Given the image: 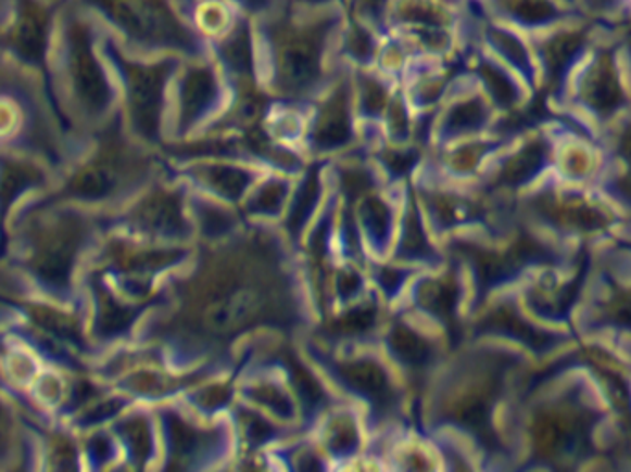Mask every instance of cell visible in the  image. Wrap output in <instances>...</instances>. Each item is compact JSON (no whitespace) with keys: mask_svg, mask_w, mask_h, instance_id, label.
I'll return each mask as SVG.
<instances>
[{"mask_svg":"<svg viewBox=\"0 0 631 472\" xmlns=\"http://www.w3.org/2000/svg\"><path fill=\"white\" fill-rule=\"evenodd\" d=\"M316 321L300 253L277 224L250 221L215 244H194L161 286L142 336L176 368H235L239 350L264 336L300 342Z\"/></svg>","mask_w":631,"mask_h":472,"instance_id":"cell-1","label":"cell"},{"mask_svg":"<svg viewBox=\"0 0 631 472\" xmlns=\"http://www.w3.org/2000/svg\"><path fill=\"white\" fill-rule=\"evenodd\" d=\"M514 469L577 471L620 467L631 458V423L607 399L580 344L538 363L512 424Z\"/></svg>","mask_w":631,"mask_h":472,"instance_id":"cell-2","label":"cell"},{"mask_svg":"<svg viewBox=\"0 0 631 472\" xmlns=\"http://www.w3.org/2000/svg\"><path fill=\"white\" fill-rule=\"evenodd\" d=\"M535 366L532 356L514 345L466 340L436 371L414 426L424 434L460 437L482 469H514L515 406Z\"/></svg>","mask_w":631,"mask_h":472,"instance_id":"cell-3","label":"cell"},{"mask_svg":"<svg viewBox=\"0 0 631 472\" xmlns=\"http://www.w3.org/2000/svg\"><path fill=\"white\" fill-rule=\"evenodd\" d=\"M343 23L342 0L324 7L279 0L253 17L264 92L272 100L307 105L342 65L338 43Z\"/></svg>","mask_w":631,"mask_h":472,"instance_id":"cell-4","label":"cell"},{"mask_svg":"<svg viewBox=\"0 0 631 472\" xmlns=\"http://www.w3.org/2000/svg\"><path fill=\"white\" fill-rule=\"evenodd\" d=\"M300 349L340 399L361 408L369 439L411 426V395L379 344L331 345L305 334Z\"/></svg>","mask_w":631,"mask_h":472,"instance_id":"cell-5","label":"cell"},{"mask_svg":"<svg viewBox=\"0 0 631 472\" xmlns=\"http://www.w3.org/2000/svg\"><path fill=\"white\" fill-rule=\"evenodd\" d=\"M514 215L564 250H596L614 242L626 220L595 187L567 183L546 174L514 200Z\"/></svg>","mask_w":631,"mask_h":472,"instance_id":"cell-6","label":"cell"},{"mask_svg":"<svg viewBox=\"0 0 631 472\" xmlns=\"http://www.w3.org/2000/svg\"><path fill=\"white\" fill-rule=\"evenodd\" d=\"M548 107L598 137L619 123L631 111V62L624 39L598 28Z\"/></svg>","mask_w":631,"mask_h":472,"instance_id":"cell-7","label":"cell"},{"mask_svg":"<svg viewBox=\"0 0 631 472\" xmlns=\"http://www.w3.org/2000/svg\"><path fill=\"white\" fill-rule=\"evenodd\" d=\"M161 467L168 471H211L234 467L237 439L229 416L203 418L181 400L161 403Z\"/></svg>","mask_w":631,"mask_h":472,"instance_id":"cell-8","label":"cell"},{"mask_svg":"<svg viewBox=\"0 0 631 472\" xmlns=\"http://www.w3.org/2000/svg\"><path fill=\"white\" fill-rule=\"evenodd\" d=\"M229 104L231 86L211 50L184 58L172 81L166 142L189 141L207 133L226 115Z\"/></svg>","mask_w":631,"mask_h":472,"instance_id":"cell-9","label":"cell"},{"mask_svg":"<svg viewBox=\"0 0 631 472\" xmlns=\"http://www.w3.org/2000/svg\"><path fill=\"white\" fill-rule=\"evenodd\" d=\"M467 340H493L525 350L538 363L578 347L575 332L540 323L525 310L515 289L491 295L467 319Z\"/></svg>","mask_w":631,"mask_h":472,"instance_id":"cell-10","label":"cell"},{"mask_svg":"<svg viewBox=\"0 0 631 472\" xmlns=\"http://www.w3.org/2000/svg\"><path fill=\"white\" fill-rule=\"evenodd\" d=\"M113 60L123 78L131 136L148 148L165 146L172 81L184 58L160 54L148 60H129L113 52Z\"/></svg>","mask_w":631,"mask_h":472,"instance_id":"cell-11","label":"cell"},{"mask_svg":"<svg viewBox=\"0 0 631 472\" xmlns=\"http://www.w3.org/2000/svg\"><path fill=\"white\" fill-rule=\"evenodd\" d=\"M379 347L405 382L411 395L412 419H416L430 381L451 353L447 340L405 308L392 307L380 332Z\"/></svg>","mask_w":631,"mask_h":472,"instance_id":"cell-12","label":"cell"},{"mask_svg":"<svg viewBox=\"0 0 631 472\" xmlns=\"http://www.w3.org/2000/svg\"><path fill=\"white\" fill-rule=\"evenodd\" d=\"M395 307L405 308L442 332L451 350L460 347L467 340V319L471 310V290L462 264L447 257L436 268L417 271Z\"/></svg>","mask_w":631,"mask_h":472,"instance_id":"cell-13","label":"cell"},{"mask_svg":"<svg viewBox=\"0 0 631 472\" xmlns=\"http://www.w3.org/2000/svg\"><path fill=\"white\" fill-rule=\"evenodd\" d=\"M150 55L190 58L203 54L207 44L190 28L176 0H91Z\"/></svg>","mask_w":631,"mask_h":472,"instance_id":"cell-14","label":"cell"},{"mask_svg":"<svg viewBox=\"0 0 631 472\" xmlns=\"http://www.w3.org/2000/svg\"><path fill=\"white\" fill-rule=\"evenodd\" d=\"M593 255L595 250H577L528 273L515 286L525 310L543 326L572 332L593 270Z\"/></svg>","mask_w":631,"mask_h":472,"instance_id":"cell-15","label":"cell"},{"mask_svg":"<svg viewBox=\"0 0 631 472\" xmlns=\"http://www.w3.org/2000/svg\"><path fill=\"white\" fill-rule=\"evenodd\" d=\"M361 146L351 67L342 63L331 81L307 104L301 152L308 161H331Z\"/></svg>","mask_w":631,"mask_h":472,"instance_id":"cell-16","label":"cell"},{"mask_svg":"<svg viewBox=\"0 0 631 472\" xmlns=\"http://www.w3.org/2000/svg\"><path fill=\"white\" fill-rule=\"evenodd\" d=\"M189 184L168 173L148 184L126 215L134 239L157 244H197V229L190 216Z\"/></svg>","mask_w":631,"mask_h":472,"instance_id":"cell-17","label":"cell"},{"mask_svg":"<svg viewBox=\"0 0 631 472\" xmlns=\"http://www.w3.org/2000/svg\"><path fill=\"white\" fill-rule=\"evenodd\" d=\"M548 173H552V141L543 120L517 129L477 184L490 196L514 202Z\"/></svg>","mask_w":631,"mask_h":472,"instance_id":"cell-18","label":"cell"},{"mask_svg":"<svg viewBox=\"0 0 631 472\" xmlns=\"http://www.w3.org/2000/svg\"><path fill=\"white\" fill-rule=\"evenodd\" d=\"M504 120L506 118L496 113L472 74L458 73L432 117L429 150L503 129Z\"/></svg>","mask_w":631,"mask_h":472,"instance_id":"cell-19","label":"cell"},{"mask_svg":"<svg viewBox=\"0 0 631 472\" xmlns=\"http://www.w3.org/2000/svg\"><path fill=\"white\" fill-rule=\"evenodd\" d=\"M545 123L552 141V174L567 183L593 187L607 161L601 137L559 113Z\"/></svg>","mask_w":631,"mask_h":472,"instance_id":"cell-20","label":"cell"},{"mask_svg":"<svg viewBox=\"0 0 631 472\" xmlns=\"http://www.w3.org/2000/svg\"><path fill=\"white\" fill-rule=\"evenodd\" d=\"M172 173L184 179L190 189L207 196L240 207L253 184L266 173L263 166L248 161L224 160V157H202V160L171 163Z\"/></svg>","mask_w":631,"mask_h":472,"instance_id":"cell-21","label":"cell"},{"mask_svg":"<svg viewBox=\"0 0 631 472\" xmlns=\"http://www.w3.org/2000/svg\"><path fill=\"white\" fill-rule=\"evenodd\" d=\"M390 307L371 286L368 294L350 305L335 308L314 323L308 334L331 345L379 344Z\"/></svg>","mask_w":631,"mask_h":472,"instance_id":"cell-22","label":"cell"},{"mask_svg":"<svg viewBox=\"0 0 631 472\" xmlns=\"http://www.w3.org/2000/svg\"><path fill=\"white\" fill-rule=\"evenodd\" d=\"M515 131L495 129L485 136L472 137V139L454 142L449 146L429 150L425 165L447 181L478 183V179L484 176L491 161L495 160L499 152L508 144Z\"/></svg>","mask_w":631,"mask_h":472,"instance_id":"cell-23","label":"cell"},{"mask_svg":"<svg viewBox=\"0 0 631 472\" xmlns=\"http://www.w3.org/2000/svg\"><path fill=\"white\" fill-rule=\"evenodd\" d=\"M388 258L421 270L436 268L447 260L443 245L436 240L427 224L421 203L417 200L414 179L403 187L397 233Z\"/></svg>","mask_w":631,"mask_h":472,"instance_id":"cell-24","label":"cell"},{"mask_svg":"<svg viewBox=\"0 0 631 472\" xmlns=\"http://www.w3.org/2000/svg\"><path fill=\"white\" fill-rule=\"evenodd\" d=\"M239 371L237 392H239L240 400L255 406L257 410L264 411L266 416H270L281 424L303 430L300 403L295 399L294 392L290 390L289 382L285 381V377L276 366L252 360Z\"/></svg>","mask_w":631,"mask_h":472,"instance_id":"cell-25","label":"cell"},{"mask_svg":"<svg viewBox=\"0 0 631 472\" xmlns=\"http://www.w3.org/2000/svg\"><path fill=\"white\" fill-rule=\"evenodd\" d=\"M311 434L331 467H350L361 461L368 447V430L361 408L348 400H340L325 411Z\"/></svg>","mask_w":631,"mask_h":472,"instance_id":"cell-26","label":"cell"},{"mask_svg":"<svg viewBox=\"0 0 631 472\" xmlns=\"http://www.w3.org/2000/svg\"><path fill=\"white\" fill-rule=\"evenodd\" d=\"M466 60L467 73L472 74L501 117L519 115L532 104L535 94L528 89L527 84L478 41L467 52Z\"/></svg>","mask_w":631,"mask_h":472,"instance_id":"cell-27","label":"cell"},{"mask_svg":"<svg viewBox=\"0 0 631 472\" xmlns=\"http://www.w3.org/2000/svg\"><path fill=\"white\" fill-rule=\"evenodd\" d=\"M406 184V183H405ZM403 184V187H405ZM403 187H380L353 205L362 244L369 260H384L392 253L397 233Z\"/></svg>","mask_w":631,"mask_h":472,"instance_id":"cell-28","label":"cell"},{"mask_svg":"<svg viewBox=\"0 0 631 472\" xmlns=\"http://www.w3.org/2000/svg\"><path fill=\"white\" fill-rule=\"evenodd\" d=\"M485 17L512 26L528 37L582 18L572 0H475ZM588 18V17H585Z\"/></svg>","mask_w":631,"mask_h":472,"instance_id":"cell-29","label":"cell"},{"mask_svg":"<svg viewBox=\"0 0 631 472\" xmlns=\"http://www.w3.org/2000/svg\"><path fill=\"white\" fill-rule=\"evenodd\" d=\"M327 165L329 161H308L307 166L295 176L294 191L290 196L289 205L281 221L277 224L298 253L308 228L318 218L329 197Z\"/></svg>","mask_w":631,"mask_h":472,"instance_id":"cell-30","label":"cell"},{"mask_svg":"<svg viewBox=\"0 0 631 472\" xmlns=\"http://www.w3.org/2000/svg\"><path fill=\"white\" fill-rule=\"evenodd\" d=\"M477 41L499 62L512 68L533 94L540 92V68L527 34L482 15L477 23Z\"/></svg>","mask_w":631,"mask_h":472,"instance_id":"cell-31","label":"cell"},{"mask_svg":"<svg viewBox=\"0 0 631 472\" xmlns=\"http://www.w3.org/2000/svg\"><path fill=\"white\" fill-rule=\"evenodd\" d=\"M71 73L81 104L91 113H104L113 100V89L92 52L91 34L84 25H73L71 31Z\"/></svg>","mask_w":631,"mask_h":472,"instance_id":"cell-32","label":"cell"},{"mask_svg":"<svg viewBox=\"0 0 631 472\" xmlns=\"http://www.w3.org/2000/svg\"><path fill=\"white\" fill-rule=\"evenodd\" d=\"M453 63L414 58L401 76V87L416 115H434L453 84Z\"/></svg>","mask_w":631,"mask_h":472,"instance_id":"cell-33","label":"cell"},{"mask_svg":"<svg viewBox=\"0 0 631 472\" xmlns=\"http://www.w3.org/2000/svg\"><path fill=\"white\" fill-rule=\"evenodd\" d=\"M84 240V226L63 220L45 231L34 253V268L41 279L52 284L67 281L74 253Z\"/></svg>","mask_w":631,"mask_h":472,"instance_id":"cell-34","label":"cell"},{"mask_svg":"<svg viewBox=\"0 0 631 472\" xmlns=\"http://www.w3.org/2000/svg\"><path fill=\"white\" fill-rule=\"evenodd\" d=\"M189 209L194 221V229H197V244L222 242L239 233L240 229L248 224L239 207L215 200L194 189H190L189 192Z\"/></svg>","mask_w":631,"mask_h":472,"instance_id":"cell-35","label":"cell"},{"mask_svg":"<svg viewBox=\"0 0 631 472\" xmlns=\"http://www.w3.org/2000/svg\"><path fill=\"white\" fill-rule=\"evenodd\" d=\"M294 183L295 176L266 170L248 192L244 202L240 203L239 209L245 220L279 224L294 191Z\"/></svg>","mask_w":631,"mask_h":472,"instance_id":"cell-36","label":"cell"},{"mask_svg":"<svg viewBox=\"0 0 631 472\" xmlns=\"http://www.w3.org/2000/svg\"><path fill=\"white\" fill-rule=\"evenodd\" d=\"M356 117L361 126H380L401 81L374 67H351Z\"/></svg>","mask_w":631,"mask_h":472,"instance_id":"cell-37","label":"cell"},{"mask_svg":"<svg viewBox=\"0 0 631 472\" xmlns=\"http://www.w3.org/2000/svg\"><path fill=\"white\" fill-rule=\"evenodd\" d=\"M178 7L190 28L207 47L227 36L248 15L231 0H184Z\"/></svg>","mask_w":631,"mask_h":472,"instance_id":"cell-38","label":"cell"},{"mask_svg":"<svg viewBox=\"0 0 631 472\" xmlns=\"http://www.w3.org/2000/svg\"><path fill=\"white\" fill-rule=\"evenodd\" d=\"M118 437L126 448L128 460L136 467H150L161 460V437L157 416L139 410L118 423Z\"/></svg>","mask_w":631,"mask_h":472,"instance_id":"cell-39","label":"cell"},{"mask_svg":"<svg viewBox=\"0 0 631 472\" xmlns=\"http://www.w3.org/2000/svg\"><path fill=\"white\" fill-rule=\"evenodd\" d=\"M47 34H49L47 12L34 0H23L8 37L12 49L26 62H41L47 47Z\"/></svg>","mask_w":631,"mask_h":472,"instance_id":"cell-40","label":"cell"},{"mask_svg":"<svg viewBox=\"0 0 631 472\" xmlns=\"http://www.w3.org/2000/svg\"><path fill=\"white\" fill-rule=\"evenodd\" d=\"M417 271H421V268L395 263L390 258L369 260L368 263L369 282L390 308L395 307L399 301L403 299V295H405L412 279L417 276Z\"/></svg>","mask_w":631,"mask_h":472,"instance_id":"cell-41","label":"cell"},{"mask_svg":"<svg viewBox=\"0 0 631 472\" xmlns=\"http://www.w3.org/2000/svg\"><path fill=\"white\" fill-rule=\"evenodd\" d=\"M37 179V173L31 166L12 163L0 174V202L10 203L18 192L30 187Z\"/></svg>","mask_w":631,"mask_h":472,"instance_id":"cell-42","label":"cell"},{"mask_svg":"<svg viewBox=\"0 0 631 472\" xmlns=\"http://www.w3.org/2000/svg\"><path fill=\"white\" fill-rule=\"evenodd\" d=\"M176 2H184V0H176ZM231 2L242 8V12L248 13V15L257 17L266 10H270L272 7H276L279 0H231Z\"/></svg>","mask_w":631,"mask_h":472,"instance_id":"cell-43","label":"cell"},{"mask_svg":"<svg viewBox=\"0 0 631 472\" xmlns=\"http://www.w3.org/2000/svg\"><path fill=\"white\" fill-rule=\"evenodd\" d=\"M620 10L626 13L624 17L631 18V0H620Z\"/></svg>","mask_w":631,"mask_h":472,"instance_id":"cell-44","label":"cell"}]
</instances>
